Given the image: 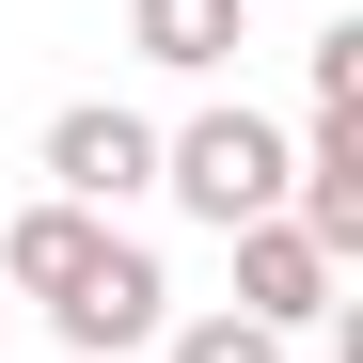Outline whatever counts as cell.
I'll use <instances>...</instances> for the list:
<instances>
[{
  "label": "cell",
  "mask_w": 363,
  "mask_h": 363,
  "mask_svg": "<svg viewBox=\"0 0 363 363\" xmlns=\"http://www.w3.org/2000/svg\"><path fill=\"white\" fill-rule=\"evenodd\" d=\"M158 190L190 206L206 237L284 221V127H269V111H190V127H158Z\"/></svg>",
  "instance_id": "cell-1"
},
{
  "label": "cell",
  "mask_w": 363,
  "mask_h": 363,
  "mask_svg": "<svg viewBox=\"0 0 363 363\" xmlns=\"http://www.w3.org/2000/svg\"><path fill=\"white\" fill-rule=\"evenodd\" d=\"M158 190V127L143 111H111V95H79V111H48V206H143Z\"/></svg>",
  "instance_id": "cell-2"
},
{
  "label": "cell",
  "mask_w": 363,
  "mask_h": 363,
  "mask_svg": "<svg viewBox=\"0 0 363 363\" xmlns=\"http://www.w3.org/2000/svg\"><path fill=\"white\" fill-rule=\"evenodd\" d=\"M237 316L300 347V332H332V316H347V269H332L300 221H237Z\"/></svg>",
  "instance_id": "cell-3"
},
{
  "label": "cell",
  "mask_w": 363,
  "mask_h": 363,
  "mask_svg": "<svg viewBox=\"0 0 363 363\" xmlns=\"http://www.w3.org/2000/svg\"><path fill=\"white\" fill-rule=\"evenodd\" d=\"M48 332H64V347H158L174 332V269L143 253V237H95V269L48 300Z\"/></svg>",
  "instance_id": "cell-4"
},
{
  "label": "cell",
  "mask_w": 363,
  "mask_h": 363,
  "mask_svg": "<svg viewBox=\"0 0 363 363\" xmlns=\"http://www.w3.org/2000/svg\"><path fill=\"white\" fill-rule=\"evenodd\" d=\"M95 237H111L95 206H48V190H32L16 221H0V284H16V300H64V284L95 269Z\"/></svg>",
  "instance_id": "cell-5"
},
{
  "label": "cell",
  "mask_w": 363,
  "mask_h": 363,
  "mask_svg": "<svg viewBox=\"0 0 363 363\" xmlns=\"http://www.w3.org/2000/svg\"><path fill=\"white\" fill-rule=\"evenodd\" d=\"M237 32H253V0H127V48H143V64H174V79H221Z\"/></svg>",
  "instance_id": "cell-6"
},
{
  "label": "cell",
  "mask_w": 363,
  "mask_h": 363,
  "mask_svg": "<svg viewBox=\"0 0 363 363\" xmlns=\"http://www.w3.org/2000/svg\"><path fill=\"white\" fill-rule=\"evenodd\" d=\"M158 363H284V332H253L237 300H206V316H174V332H158Z\"/></svg>",
  "instance_id": "cell-7"
},
{
  "label": "cell",
  "mask_w": 363,
  "mask_h": 363,
  "mask_svg": "<svg viewBox=\"0 0 363 363\" xmlns=\"http://www.w3.org/2000/svg\"><path fill=\"white\" fill-rule=\"evenodd\" d=\"M300 79H316V111H363V16H332L316 48H300Z\"/></svg>",
  "instance_id": "cell-8"
}]
</instances>
